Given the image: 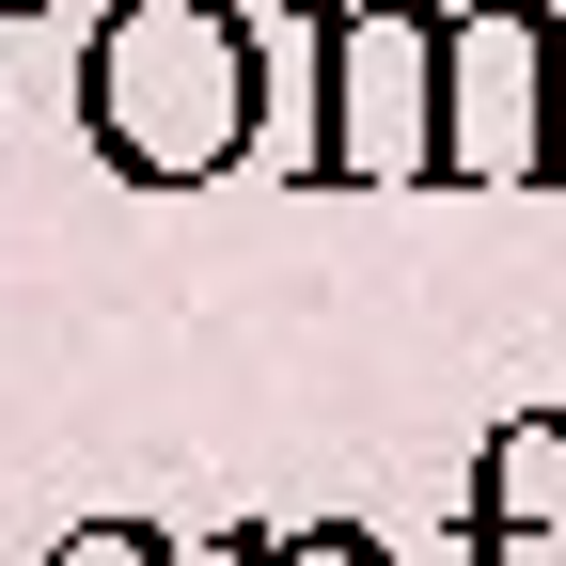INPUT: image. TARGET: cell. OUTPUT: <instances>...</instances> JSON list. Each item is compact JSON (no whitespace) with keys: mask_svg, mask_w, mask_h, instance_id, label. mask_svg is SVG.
<instances>
[{"mask_svg":"<svg viewBox=\"0 0 566 566\" xmlns=\"http://www.w3.org/2000/svg\"><path fill=\"white\" fill-rule=\"evenodd\" d=\"M63 566H189V551H158V535H142V520H95L80 551H63Z\"/></svg>","mask_w":566,"mask_h":566,"instance_id":"obj_4","label":"cell"},{"mask_svg":"<svg viewBox=\"0 0 566 566\" xmlns=\"http://www.w3.org/2000/svg\"><path fill=\"white\" fill-rule=\"evenodd\" d=\"M237 566H378V535H252Z\"/></svg>","mask_w":566,"mask_h":566,"instance_id":"obj_3","label":"cell"},{"mask_svg":"<svg viewBox=\"0 0 566 566\" xmlns=\"http://www.w3.org/2000/svg\"><path fill=\"white\" fill-rule=\"evenodd\" d=\"M424 174H566V95H551V0L424 17Z\"/></svg>","mask_w":566,"mask_h":566,"instance_id":"obj_2","label":"cell"},{"mask_svg":"<svg viewBox=\"0 0 566 566\" xmlns=\"http://www.w3.org/2000/svg\"><path fill=\"white\" fill-rule=\"evenodd\" d=\"M252 111H268V63H252V32L221 17V0H126V17L80 48V126L142 189L221 174L252 142Z\"/></svg>","mask_w":566,"mask_h":566,"instance_id":"obj_1","label":"cell"}]
</instances>
